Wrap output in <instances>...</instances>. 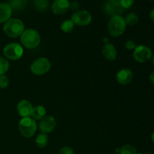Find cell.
Instances as JSON below:
<instances>
[{
  "label": "cell",
  "mask_w": 154,
  "mask_h": 154,
  "mask_svg": "<svg viewBox=\"0 0 154 154\" xmlns=\"http://www.w3.org/2000/svg\"><path fill=\"white\" fill-rule=\"evenodd\" d=\"M20 133L25 138H31L37 130V124L34 119L32 117H24L22 118L18 124Z\"/></svg>",
  "instance_id": "4"
},
{
  "label": "cell",
  "mask_w": 154,
  "mask_h": 154,
  "mask_svg": "<svg viewBox=\"0 0 154 154\" xmlns=\"http://www.w3.org/2000/svg\"><path fill=\"white\" fill-rule=\"evenodd\" d=\"M10 64L8 60L4 57H0V75H5L6 72L8 71Z\"/></svg>",
  "instance_id": "21"
},
{
  "label": "cell",
  "mask_w": 154,
  "mask_h": 154,
  "mask_svg": "<svg viewBox=\"0 0 154 154\" xmlns=\"http://www.w3.org/2000/svg\"><path fill=\"white\" fill-rule=\"evenodd\" d=\"M25 30V26L22 20L17 18H10L3 25L5 34L10 38L20 37Z\"/></svg>",
  "instance_id": "1"
},
{
  "label": "cell",
  "mask_w": 154,
  "mask_h": 154,
  "mask_svg": "<svg viewBox=\"0 0 154 154\" xmlns=\"http://www.w3.org/2000/svg\"><path fill=\"white\" fill-rule=\"evenodd\" d=\"M123 9H129L133 5L135 0H118Z\"/></svg>",
  "instance_id": "25"
},
{
  "label": "cell",
  "mask_w": 154,
  "mask_h": 154,
  "mask_svg": "<svg viewBox=\"0 0 154 154\" xmlns=\"http://www.w3.org/2000/svg\"><path fill=\"white\" fill-rule=\"evenodd\" d=\"M34 5L39 11H45L49 6V0H34Z\"/></svg>",
  "instance_id": "19"
},
{
  "label": "cell",
  "mask_w": 154,
  "mask_h": 154,
  "mask_svg": "<svg viewBox=\"0 0 154 154\" xmlns=\"http://www.w3.org/2000/svg\"><path fill=\"white\" fill-rule=\"evenodd\" d=\"M46 116V109L42 105H37L33 108L32 114V118L35 120H40Z\"/></svg>",
  "instance_id": "16"
},
{
  "label": "cell",
  "mask_w": 154,
  "mask_h": 154,
  "mask_svg": "<svg viewBox=\"0 0 154 154\" xmlns=\"http://www.w3.org/2000/svg\"><path fill=\"white\" fill-rule=\"evenodd\" d=\"M148 154H153V153H148Z\"/></svg>",
  "instance_id": "35"
},
{
  "label": "cell",
  "mask_w": 154,
  "mask_h": 154,
  "mask_svg": "<svg viewBox=\"0 0 154 154\" xmlns=\"http://www.w3.org/2000/svg\"><path fill=\"white\" fill-rule=\"evenodd\" d=\"M9 84V78L7 75H0V88L5 89L8 86Z\"/></svg>",
  "instance_id": "24"
},
{
  "label": "cell",
  "mask_w": 154,
  "mask_h": 154,
  "mask_svg": "<svg viewBox=\"0 0 154 154\" xmlns=\"http://www.w3.org/2000/svg\"><path fill=\"white\" fill-rule=\"evenodd\" d=\"M109 34L113 37H118L123 34L126 28L125 19L121 15L111 17L108 25Z\"/></svg>",
  "instance_id": "3"
},
{
  "label": "cell",
  "mask_w": 154,
  "mask_h": 154,
  "mask_svg": "<svg viewBox=\"0 0 154 154\" xmlns=\"http://www.w3.org/2000/svg\"><path fill=\"white\" fill-rule=\"evenodd\" d=\"M70 8L69 0H54L51 5V10L55 14L60 15L66 13Z\"/></svg>",
  "instance_id": "12"
},
{
  "label": "cell",
  "mask_w": 154,
  "mask_h": 154,
  "mask_svg": "<svg viewBox=\"0 0 154 154\" xmlns=\"http://www.w3.org/2000/svg\"><path fill=\"white\" fill-rule=\"evenodd\" d=\"M152 61H153V63L154 65V54H153V56H152Z\"/></svg>",
  "instance_id": "32"
},
{
  "label": "cell",
  "mask_w": 154,
  "mask_h": 154,
  "mask_svg": "<svg viewBox=\"0 0 154 154\" xmlns=\"http://www.w3.org/2000/svg\"><path fill=\"white\" fill-rule=\"evenodd\" d=\"M70 8L73 10H76L79 8V4L77 2H72L70 3Z\"/></svg>",
  "instance_id": "28"
},
{
  "label": "cell",
  "mask_w": 154,
  "mask_h": 154,
  "mask_svg": "<svg viewBox=\"0 0 154 154\" xmlns=\"http://www.w3.org/2000/svg\"><path fill=\"white\" fill-rule=\"evenodd\" d=\"M103 10L105 14L110 17L121 15L124 9L120 4L118 0H107L103 6Z\"/></svg>",
  "instance_id": "8"
},
{
  "label": "cell",
  "mask_w": 154,
  "mask_h": 154,
  "mask_svg": "<svg viewBox=\"0 0 154 154\" xmlns=\"http://www.w3.org/2000/svg\"><path fill=\"white\" fill-rule=\"evenodd\" d=\"M59 154H75V152L70 147H63L60 149Z\"/></svg>",
  "instance_id": "26"
},
{
  "label": "cell",
  "mask_w": 154,
  "mask_h": 154,
  "mask_svg": "<svg viewBox=\"0 0 154 154\" xmlns=\"http://www.w3.org/2000/svg\"><path fill=\"white\" fill-rule=\"evenodd\" d=\"M102 54L107 60L113 61L117 57V51L112 44H105L102 48Z\"/></svg>",
  "instance_id": "14"
},
{
  "label": "cell",
  "mask_w": 154,
  "mask_h": 154,
  "mask_svg": "<svg viewBox=\"0 0 154 154\" xmlns=\"http://www.w3.org/2000/svg\"><path fill=\"white\" fill-rule=\"evenodd\" d=\"M126 21V25L129 26H135L138 23V16L135 13H129L124 18Z\"/></svg>",
  "instance_id": "20"
},
{
  "label": "cell",
  "mask_w": 154,
  "mask_h": 154,
  "mask_svg": "<svg viewBox=\"0 0 154 154\" xmlns=\"http://www.w3.org/2000/svg\"><path fill=\"white\" fill-rule=\"evenodd\" d=\"M125 47L126 48V49L128 50H134L136 47V45H135V42L132 40H128L126 41V42L125 43Z\"/></svg>",
  "instance_id": "27"
},
{
  "label": "cell",
  "mask_w": 154,
  "mask_h": 154,
  "mask_svg": "<svg viewBox=\"0 0 154 154\" xmlns=\"http://www.w3.org/2000/svg\"><path fill=\"white\" fill-rule=\"evenodd\" d=\"M120 154H137V150L130 144H126L120 149Z\"/></svg>",
  "instance_id": "23"
},
{
  "label": "cell",
  "mask_w": 154,
  "mask_h": 154,
  "mask_svg": "<svg viewBox=\"0 0 154 154\" xmlns=\"http://www.w3.org/2000/svg\"><path fill=\"white\" fill-rule=\"evenodd\" d=\"M133 58L139 63H145L152 58V51L145 45H138L135 47L133 51Z\"/></svg>",
  "instance_id": "7"
},
{
  "label": "cell",
  "mask_w": 154,
  "mask_h": 154,
  "mask_svg": "<svg viewBox=\"0 0 154 154\" xmlns=\"http://www.w3.org/2000/svg\"><path fill=\"white\" fill-rule=\"evenodd\" d=\"M48 136L47 134L41 133L36 137L35 138V144L39 148H45L48 144Z\"/></svg>",
  "instance_id": "17"
},
{
  "label": "cell",
  "mask_w": 154,
  "mask_h": 154,
  "mask_svg": "<svg viewBox=\"0 0 154 154\" xmlns=\"http://www.w3.org/2000/svg\"><path fill=\"white\" fill-rule=\"evenodd\" d=\"M26 5V0H11L9 5L14 10H21Z\"/></svg>",
  "instance_id": "22"
},
{
  "label": "cell",
  "mask_w": 154,
  "mask_h": 154,
  "mask_svg": "<svg viewBox=\"0 0 154 154\" xmlns=\"http://www.w3.org/2000/svg\"><path fill=\"white\" fill-rule=\"evenodd\" d=\"M20 42L25 48L33 49L37 48L41 42V35L37 30L27 29L20 35Z\"/></svg>",
  "instance_id": "2"
},
{
  "label": "cell",
  "mask_w": 154,
  "mask_h": 154,
  "mask_svg": "<svg viewBox=\"0 0 154 154\" xmlns=\"http://www.w3.org/2000/svg\"><path fill=\"white\" fill-rule=\"evenodd\" d=\"M150 81H151L152 84H154V70L150 73Z\"/></svg>",
  "instance_id": "29"
},
{
  "label": "cell",
  "mask_w": 154,
  "mask_h": 154,
  "mask_svg": "<svg viewBox=\"0 0 154 154\" xmlns=\"http://www.w3.org/2000/svg\"><path fill=\"white\" fill-rule=\"evenodd\" d=\"M137 154H143V153H137Z\"/></svg>",
  "instance_id": "33"
},
{
  "label": "cell",
  "mask_w": 154,
  "mask_h": 154,
  "mask_svg": "<svg viewBox=\"0 0 154 154\" xmlns=\"http://www.w3.org/2000/svg\"><path fill=\"white\" fill-rule=\"evenodd\" d=\"M151 140H152V141L154 143V132L152 133V135H151Z\"/></svg>",
  "instance_id": "31"
},
{
  "label": "cell",
  "mask_w": 154,
  "mask_h": 154,
  "mask_svg": "<svg viewBox=\"0 0 154 154\" xmlns=\"http://www.w3.org/2000/svg\"><path fill=\"white\" fill-rule=\"evenodd\" d=\"M150 17L152 20L154 21V8L150 11Z\"/></svg>",
  "instance_id": "30"
},
{
  "label": "cell",
  "mask_w": 154,
  "mask_h": 154,
  "mask_svg": "<svg viewBox=\"0 0 154 154\" xmlns=\"http://www.w3.org/2000/svg\"><path fill=\"white\" fill-rule=\"evenodd\" d=\"M51 63L48 58L39 57L32 62L30 66V70L35 75L41 76L48 73L51 69Z\"/></svg>",
  "instance_id": "5"
},
{
  "label": "cell",
  "mask_w": 154,
  "mask_h": 154,
  "mask_svg": "<svg viewBox=\"0 0 154 154\" xmlns=\"http://www.w3.org/2000/svg\"><path fill=\"white\" fill-rule=\"evenodd\" d=\"M3 54L7 60L16 61L23 57V48L18 43H9L3 48Z\"/></svg>",
  "instance_id": "6"
},
{
  "label": "cell",
  "mask_w": 154,
  "mask_h": 154,
  "mask_svg": "<svg viewBox=\"0 0 154 154\" xmlns=\"http://www.w3.org/2000/svg\"><path fill=\"white\" fill-rule=\"evenodd\" d=\"M62 31L65 33H69L72 32L73 31L74 28H75V23L72 20H66L62 23L61 26H60Z\"/></svg>",
  "instance_id": "18"
},
{
  "label": "cell",
  "mask_w": 154,
  "mask_h": 154,
  "mask_svg": "<svg viewBox=\"0 0 154 154\" xmlns=\"http://www.w3.org/2000/svg\"><path fill=\"white\" fill-rule=\"evenodd\" d=\"M12 14V8L8 3H0V23H5Z\"/></svg>",
  "instance_id": "15"
},
{
  "label": "cell",
  "mask_w": 154,
  "mask_h": 154,
  "mask_svg": "<svg viewBox=\"0 0 154 154\" xmlns=\"http://www.w3.org/2000/svg\"><path fill=\"white\" fill-rule=\"evenodd\" d=\"M33 108L31 102L26 99L20 101L17 105V111L19 115L22 118L24 117H31L32 114Z\"/></svg>",
  "instance_id": "11"
},
{
  "label": "cell",
  "mask_w": 154,
  "mask_h": 154,
  "mask_svg": "<svg viewBox=\"0 0 154 154\" xmlns=\"http://www.w3.org/2000/svg\"><path fill=\"white\" fill-rule=\"evenodd\" d=\"M133 78L132 72L129 69H122L116 75V79L119 84L122 85H127Z\"/></svg>",
  "instance_id": "13"
},
{
  "label": "cell",
  "mask_w": 154,
  "mask_h": 154,
  "mask_svg": "<svg viewBox=\"0 0 154 154\" xmlns=\"http://www.w3.org/2000/svg\"><path fill=\"white\" fill-rule=\"evenodd\" d=\"M71 20L75 25L80 26H85L89 25L92 21V16L87 11H77L72 15Z\"/></svg>",
  "instance_id": "9"
},
{
  "label": "cell",
  "mask_w": 154,
  "mask_h": 154,
  "mask_svg": "<svg viewBox=\"0 0 154 154\" xmlns=\"http://www.w3.org/2000/svg\"><path fill=\"white\" fill-rule=\"evenodd\" d=\"M56 120L53 116L46 115L40 120L38 128L42 133L48 134L52 132L56 127Z\"/></svg>",
  "instance_id": "10"
},
{
  "label": "cell",
  "mask_w": 154,
  "mask_h": 154,
  "mask_svg": "<svg viewBox=\"0 0 154 154\" xmlns=\"http://www.w3.org/2000/svg\"><path fill=\"white\" fill-rule=\"evenodd\" d=\"M150 1H154V0H150Z\"/></svg>",
  "instance_id": "34"
}]
</instances>
